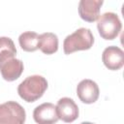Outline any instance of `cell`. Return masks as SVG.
<instances>
[{
    "instance_id": "obj_1",
    "label": "cell",
    "mask_w": 124,
    "mask_h": 124,
    "mask_svg": "<svg viewBox=\"0 0 124 124\" xmlns=\"http://www.w3.org/2000/svg\"><path fill=\"white\" fill-rule=\"evenodd\" d=\"M47 88L46 79L39 75L29 76L21 81L17 87L19 97L27 103H32L40 99Z\"/></svg>"
},
{
    "instance_id": "obj_2",
    "label": "cell",
    "mask_w": 124,
    "mask_h": 124,
    "mask_svg": "<svg viewBox=\"0 0 124 124\" xmlns=\"http://www.w3.org/2000/svg\"><path fill=\"white\" fill-rule=\"evenodd\" d=\"M93 44L94 37L90 29L81 27L65 38L63 43V49L65 54H71L78 50L89 49Z\"/></svg>"
},
{
    "instance_id": "obj_3",
    "label": "cell",
    "mask_w": 124,
    "mask_h": 124,
    "mask_svg": "<svg viewBox=\"0 0 124 124\" xmlns=\"http://www.w3.org/2000/svg\"><path fill=\"white\" fill-rule=\"evenodd\" d=\"M97 28L100 36L105 40L115 39L121 31L122 23L114 13H105L97 19Z\"/></svg>"
},
{
    "instance_id": "obj_4",
    "label": "cell",
    "mask_w": 124,
    "mask_h": 124,
    "mask_svg": "<svg viewBox=\"0 0 124 124\" xmlns=\"http://www.w3.org/2000/svg\"><path fill=\"white\" fill-rule=\"evenodd\" d=\"M25 110L16 102L9 101L0 104V124H24Z\"/></svg>"
},
{
    "instance_id": "obj_5",
    "label": "cell",
    "mask_w": 124,
    "mask_h": 124,
    "mask_svg": "<svg viewBox=\"0 0 124 124\" xmlns=\"http://www.w3.org/2000/svg\"><path fill=\"white\" fill-rule=\"evenodd\" d=\"M55 107H56L58 119L62 120L63 122L71 123L78 117V105L71 98L68 97L61 98L57 102V105Z\"/></svg>"
},
{
    "instance_id": "obj_6",
    "label": "cell",
    "mask_w": 124,
    "mask_h": 124,
    "mask_svg": "<svg viewBox=\"0 0 124 124\" xmlns=\"http://www.w3.org/2000/svg\"><path fill=\"white\" fill-rule=\"evenodd\" d=\"M102 60L104 65L111 71H117L124 65V52L115 46H110L105 48L102 54Z\"/></svg>"
},
{
    "instance_id": "obj_7",
    "label": "cell",
    "mask_w": 124,
    "mask_h": 124,
    "mask_svg": "<svg viewBox=\"0 0 124 124\" xmlns=\"http://www.w3.org/2000/svg\"><path fill=\"white\" fill-rule=\"evenodd\" d=\"M99 86L92 79H83L77 86V95L84 104H93L99 98Z\"/></svg>"
},
{
    "instance_id": "obj_8",
    "label": "cell",
    "mask_w": 124,
    "mask_h": 124,
    "mask_svg": "<svg viewBox=\"0 0 124 124\" xmlns=\"http://www.w3.org/2000/svg\"><path fill=\"white\" fill-rule=\"evenodd\" d=\"M33 118L37 124H54L58 121L56 107L51 103H44L35 108Z\"/></svg>"
},
{
    "instance_id": "obj_9",
    "label": "cell",
    "mask_w": 124,
    "mask_h": 124,
    "mask_svg": "<svg viewBox=\"0 0 124 124\" xmlns=\"http://www.w3.org/2000/svg\"><path fill=\"white\" fill-rule=\"evenodd\" d=\"M0 72L2 78L7 81L17 79L23 72V63L15 57L5 59L0 62Z\"/></svg>"
},
{
    "instance_id": "obj_10",
    "label": "cell",
    "mask_w": 124,
    "mask_h": 124,
    "mask_svg": "<svg viewBox=\"0 0 124 124\" xmlns=\"http://www.w3.org/2000/svg\"><path fill=\"white\" fill-rule=\"evenodd\" d=\"M103 3L102 0H81L78 4L79 16L87 22L96 21L100 16V8Z\"/></svg>"
},
{
    "instance_id": "obj_11",
    "label": "cell",
    "mask_w": 124,
    "mask_h": 124,
    "mask_svg": "<svg viewBox=\"0 0 124 124\" xmlns=\"http://www.w3.org/2000/svg\"><path fill=\"white\" fill-rule=\"evenodd\" d=\"M39 48L45 54H53L58 49V38L54 33L46 32L40 35Z\"/></svg>"
},
{
    "instance_id": "obj_12",
    "label": "cell",
    "mask_w": 124,
    "mask_h": 124,
    "mask_svg": "<svg viewBox=\"0 0 124 124\" xmlns=\"http://www.w3.org/2000/svg\"><path fill=\"white\" fill-rule=\"evenodd\" d=\"M18 43L20 47L24 51H28V52L35 51L39 48L40 35L32 31L23 32L18 37Z\"/></svg>"
},
{
    "instance_id": "obj_13",
    "label": "cell",
    "mask_w": 124,
    "mask_h": 124,
    "mask_svg": "<svg viewBox=\"0 0 124 124\" xmlns=\"http://www.w3.org/2000/svg\"><path fill=\"white\" fill-rule=\"evenodd\" d=\"M16 54V46L11 38L8 37H0V62L15 57Z\"/></svg>"
},
{
    "instance_id": "obj_14",
    "label": "cell",
    "mask_w": 124,
    "mask_h": 124,
    "mask_svg": "<svg viewBox=\"0 0 124 124\" xmlns=\"http://www.w3.org/2000/svg\"><path fill=\"white\" fill-rule=\"evenodd\" d=\"M80 124H94V123H91V122H82Z\"/></svg>"
}]
</instances>
